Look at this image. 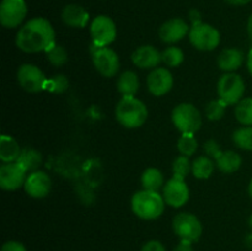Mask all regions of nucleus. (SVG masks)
<instances>
[{"label":"nucleus","mask_w":252,"mask_h":251,"mask_svg":"<svg viewBox=\"0 0 252 251\" xmlns=\"http://www.w3.org/2000/svg\"><path fill=\"white\" fill-rule=\"evenodd\" d=\"M15 43L25 53L47 52L56 44V32L48 20L33 17L20 27Z\"/></svg>","instance_id":"obj_1"},{"label":"nucleus","mask_w":252,"mask_h":251,"mask_svg":"<svg viewBox=\"0 0 252 251\" xmlns=\"http://www.w3.org/2000/svg\"><path fill=\"white\" fill-rule=\"evenodd\" d=\"M116 120L128 129L142 127L148 120V108L135 96H122L115 110Z\"/></svg>","instance_id":"obj_2"},{"label":"nucleus","mask_w":252,"mask_h":251,"mask_svg":"<svg viewBox=\"0 0 252 251\" xmlns=\"http://www.w3.org/2000/svg\"><path fill=\"white\" fill-rule=\"evenodd\" d=\"M130 204H132L133 213L138 218L144 220H154L164 213L166 203L162 194H159V192L142 189L133 194Z\"/></svg>","instance_id":"obj_3"},{"label":"nucleus","mask_w":252,"mask_h":251,"mask_svg":"<svg viewBox=\"0 0 252 251\" xmlns=\"http://www.w3.org/2000/svg\"><path fill=\"white\" fill-rule=\"evenodd\" d=\"M171 120L182 134H194L202 127V116L192 103H180L172 110Z\"/></svg>","instance_id":"obj_4"},{"label":"nucleus","mask_w":252,"mask_h":251,"mask_svg":"<svg viewBox=\"0 0 252 251\" xmlns=\"http://www.w3.org/2000/svg\"><path fill=\"white\" fill-rule=\"evenodd\" d=\"M217 93L219 98L228 106L236 105L244 98L245 83L239 74L225 73L219 78L217 84Z\"/></svg>","instance_id":"obj_5"},{"label":"nucleus","mask_w":252,"mask_h":251,"mask_svg":"<svg viewBox=\"0 0 252 251\" xmlns=\"http://www.w3.org/2000/svg\"><path fill=\"white\" fill-rule=\"evenodd\" d=\"M189 38L194 48L203 52L213 51L220 43V33L218 30L204 22L192 25L189 32Z\"/></svg>","instance_id":"obj_6"},{"label":"nucleus","mask_w":252,"mask_h":251,"mask_svg":"<svg viewBox=\"0 0 252 251\" xmlns=\"http://www.w3.org/2000/svg\"><path fill=\"white\" fill-rule=\"evenodd\" d=\"M16 78L20 86L25 91L32 94L46 90L47 81H48V79L46 78L44 73L38 66L30 63H25L20 65V68L17 69Z\"/></svg>","instance_id":"obj_7"},{"label":"nucleus","mask_w":252,"mask_h":251,"mask_svg":"<svg viewBox=\"0 0 252 251\" xmlns=\"http://www.w3.org/2000/svg\"><path fill=\"white\" fill-rule=\"evenodd\" d=\"M174 233L181 240L194 243L198 241L202 235V224L199 219L192 213H179L172 220Z\"/></svg>","instance_id":"obj_8"},{"label":"nucleus","mask_w":252,"mask_h":251,"mask_svg":"<svg viewBox=\"0 0 252 251\" xmlns=\"http://www.w3.org/2000/svg\"><path fill=\"white\" fill-rule=\"evenodd\" d=\"M90 34L96 47H108L117 37L116 24L111 17L98 15L91 21Z\"/></svg>","instance_id":"obj_9"},{"label":"nucleus","mask_w":252,"mask_h":251,"mask_svg":"<svg viewBox=\"0 0 252 251\" xmlns=\"http://www.w3.org/2000/svg\"><path fill=\"white\" fill-rule=\"evenodd\" d=\"M93 63L96 70L105 78H112L120 70L118 54L108 47H96L94 49Z\"/></svg>","instance_id":"obj_10"},{"label":"nucleus","mask_w":252,"mask_h":251,"mask_svg":"<svg viewBox=\"0 0 252 251\" xmlns=\"http://www.w3.org/2000/svg\"><path fill=\"white\" fill-rule=\"evenodd\" d=\"M27 15L25 0H2L0 4V22L6 29L20 26Z\"/></svg>","instance_id":"obj_11"},{"label":"nucleus","mask_w":252,"mask_h":251,"mask_svg":"<svg viewBox=\"0 0 252 251\" xmlns=\"http://www.w3.org/2000/svg\"><path fill=\"white\" fill-rule=\"evenodd\" d=\"M162 197L167 206L172 208H181L189 202V188L184 179L174 176L164 185Z\"/></svg>","instance_id":"obj_12"},{"label":"nucleus","mask_w":252,"mask_h":251,"mask_svg":"<svg viewBox=\"0 0 252 251\" xmlns=\"http://www.w3.org/2000/svg\"><path fill=\"white\" fill-rule=\"evenodd\" d=\"M27 172L19 162H6L0 167V187L4 191H16L24 187Z\"/></svg>","instance_id":"obj_13"},{"label":"nucleus","mask_w":252,"mask_h":251,"mask_svg":"<svg viewBox=\"0 0 252 251\" xmlns=\"http://www.w3.org/2000/svg\"><path fill=\"white\" fill-rule=\"evenodd\" d=\"M147 86L149 93L157 97L166 95L174 86V78H172L171 71L162 66L153 69L147 78Z\"/></svg>","instance_id":"obj_14"},{"label":"nucleus","mask_w":252,"mask_h":251,"mask_svg":"<svg viewBox=\"0 0 252 251\" xmlns=\"http://www.w3.org/2000/svg\"><path fill=\"white\" fill-rule=\"evenodd\" d=\"M52 188V181L49 175L46 171L37 170V171L30 172L25 181L24 189L30 197L36 199L44 198L49 194Z\"/></svg>","instance_id":"obj_15"},{"label":"nucleus","mask_w":252,"mask_h":251,"mask_svg":"<svg viewBox=\"0 0 252 251\" xmlns=\"http://www.w3.org/2000/svg\"><path fill=\"white\" fill-rule=\"evenodd\" d=\"M189 29L186 21L184 19H180V17H174V19H170L167 21H165L164 24L160 26L159 30V36L164 43L167 44H174L177 42L182 41L185 37L189 34Z\"/></svg>","instance_id":"obj_16"},{"label":"nucleus","mask_w":252,"mask_h":251,"mask_svg":"<svg viewBox=\"0 0 252 251\" xmlns=\"http://www.w3.org/2000/svg\"><path fill=\"white\" fill-rule=\"evenodd\" d=\"M132 62L135 66L140 69H155L161 63V52L158 51L154 46L144 44L135 49L132 53Z\"/></svg>","instance_id":"obj_17"},{"label":"nucleus","mask_w":252,"mask_h":251,"mask_svg":"<svg viewBox=\"0 0 252 251\" xmlns=\"http://www.w3.org/2000/svg\"><path fill=\"white\" fill-rule=\"evenodd\" d=\"M217 63L220 70L234 73L244 63V53L238 48H225L219 53Z\"/></svg>","instance_id":"obj_18"},{"label":"nucleus","mask_w":252,"mask_h":251,"mask_svg":"<svg viewBox=\"0 0 252 251\" xmlns=\"http://www.w3.org/2000/svg\"><path fill=\"white\" fill-rule=\"evenodd\" d=\"M62 20L68 26L83 29L89 22V12L80 5L69 4L62 11Z\"/></svg>","instance_id":"obj_19"},{"label":"nucleus","mask_w":252,"mask_h":251,"mask_svg":"<svg viewBox=\"0 0 252 251\" xmlns=\"http://www.w3.org/2000/svg\"><path fill=\"white\" fill-rule=\"evenodd\" d=\"M21 150L19 143L11 135L2 134L0 137V160L4 164L16 161L21 154Z\"/></svg>","instance_id":"obj_20"},{"label":"nucleus","mask_w":252,"mask_h":251,"mask_svg":"<svg viewBox=\"0 0 252 251\" xmlns=\"http://www.w3.org/2000/svg\"><path fill=\"white\" fill-rule=\"evenodd\" d=\"M117 90L122 96H135L139 90V78L132 70H127L120 75L117 80Z\"/></svg>","instance_id":"obj_21"},{"label":"nucleus","mask_w":252,"mask_h":251,"mask_svg":"<svg viewBox=\"0 0 252 251\" xmlns=\"http://www.w3.org/2000/svg\"><path fill=\"white\" fill-rule=\"evenodd\" d=\"M217 167L220 170L221 172L225 174H233V172L238 171L243 164V159L240 155L234 150H225L220 154V157L216 160Z\"/></svg>","instance_id":"obj_22"},{"label":"nucleus","mask_w":252,"mask_h":251,"mask_svg":"<svg viewBox=\"0 0 252 251\" xmlns=\"http://www.w3.org/2000/svg\"><path fill=\"white\" fill-rule=\"evenodd\" d=\"M16 162H19L26 170V172L37 171L42 164V154L38 150L32 149V148H25L21 150V154Z\"/></svg>","instance_id":"obj_23"},{"label":"nucleus","mask_w":252,"mask_h":251,"mask_svg":"<svg viewBox=\"0 0 252 251\" xmlns=\"http://www.w3.org/2000/svg\"><path fill=\"white\" fill-rule=\"evenodd\" d=\"M140 182H142L143 189L158 192L165 185L164 175L160 170L155 169V167H149L142 174Z\"/></svg>","instance_id":"obj_24"},{"label":"nucleus","mask_w":252,"mask_h":251,"mask_svg":"<svg viewBox=\"0 0 252 251\" xmlns=\"http://www.w3.org/2000/svg\"><path fill=\"white\" fill-rule=\"evenodd\" d=\"M214 167L216 165H214L213 160L207 155H202L192 162V174L196 179L206 180L212 176V174L214 172Z\"/></svg>","instance_id":"obj_25"},{"label":"nucleus","mask_w":252,"mask_h":251,"mask_svg":"<svg viewBox=\"0 0 252 251\" xmlns=\"http://www.w3.org/2000/svg\"><path fill=\"white\" fill-rule=\"evenodd\" d=\"M235 118L243 126H252V97L243 98L236 103Z\"/></svg>","instance_id":"obj_26"},{"label":"nucleus","mask_w":252,"mask_h":251,"mask_svg":"<svg viewBox=\"0 0 252 251\" xmlns=\"http://www.w3.org/2000/svg\"><path fill=\"white\" fill-rule=\"evenodd\" d=\"M185 59V54L179 47L170 46L165 48L161 52V62L165 65L170 66V68H176L180 64H182Z\"/></svg>","instance_id":"obj_27"},{"label":"nucleus","mask_w":252,"mask_h":251,"mask_svg":"<svg viewBox=\"0 0 252 251\" xmlns=\"http://www.w3.org/2000/svg\"><path fill=\"white\" fill-rule=\"evenodd\" d=\"M233 140L240 149L252 152V126H244L234 132Z\"/></svg>","instance_id":"obj_28"},{"label":"nucleus","mask_w":252,"mask_h":251,"mask_svg":"<svg viewBox=\"0 0 252 251\" xmlns=\"http://www.w3.org/2000/svg\"><path fill=\"white\" fill-rule=\"evenodd\" d=\"M177 149L181 155L192 157L198 149V142L194 134H182L177 140Z\"/></svg>","instance_id":"obj_29"},{"label":"nucleus","mask_w":252,"mask_h":251,"mask_svg":"<svg viewBox=\"0 0 252 251\" xmlns=\"http://www.w3.org/2000/svg\"><path fill=\"white\" fill-rule=\"evenodd\" d=\"M172 171L174 176L179 179H186L187 175L192 172V162L189 161V157L185 155H179L172 162Z\"/></svg>","instance_id":"obj_30"},{"label":"nucleus","mask_w":252,"mask_h":251,"mask_svg":"<svg viewBox=\"0 0 252 251\" xmlns=\"http://www.w3.org/2000/svg\"><path fill=\"white\" fill-rule=\"evenodd\" d=\"M46 53L48 62L54 66H62L68 62V52L63 46L54 44Z\"/></svg>","instance_id":"obj_31"},{"label":"nucleus","mask_w":252,"mask_h":251,"mask_svg":"<svg viewBox=\"0 0 252 251\" xmlns=\"http://www.w3.org/2000/svg\"><path fill=\"white\" fill-rule=\"evenodd\" d=\"M226 103L221 101L220 98L218 100H212L211 102L207 103L206 106V116L208 120L211 121H219L223 118L225 115L226 110Z\"/></svg>","instance_id":"obj_32"},{"label":"nucleus","mask_w":252,"mask_h":251,"mask_svg":"<svg viewBox=\"0 0 252 251\" xmlns=\"http://www.w3.org/2000/svg\"><path fill=\"white\" fill-rule=\"evenodd\" d=\"M69 88V80L65 75L63 74H57V75L52 76L47 81L46 90H48L52 94H63L68 90Z\"/></svg>","instance_id":"obj_33"},{"label":"nucleus","mask_w":252,"mask_h":251,"mask_svg":"<svg viewBox=\"0 0 252 251\" xmlns=\"http://www.w3.org/2000/svg\"><path fill=\"white\" fill-rule=\"evenodd\" d=\"M203 148H204V152H206L207 157H213L214 160L218 159V157H220L221 153H223V150L220 149L219 144L214 139L207 140V142L204 143V147Z\"/></svg>","instance_id":"obj_34"},{"label":"nucleus","mask_w":252,"mask_h":251,"mask_svg":"<svg viewBox=\"0 0 252 251\" xmlns=\"http://www.w3.org/2000/svg\"><path fill=\"white\" fill-rule=\"evenodd\" d=\"M140 251H166V250H165V246L162 245L160 241L150 240L143 245V248L140 249Z\"/></svg>","instance_id":"obj_35"},{"label":"nucleus","mask_w":252,"mask_h":251,"mask_svg":"<svg viewBox=\"0 0 252 251\" xmlns=\"http://www.w3.org/2000/svg\"><path fill=\"white\" fill-rule=\"evenodd\" d=\"M1 251H27V250L21 243H19V241L10 240V241H6V243L2 245Z\"/></svg>","instance_id":"obj_36"},{"label":"nucleus","mask_w":252,"mask_h":251,"mask_svg":"<svg viewBox=\"0 0 252 251\" xmlns=\"http://www.w3.org/2000/svg\"><path fill=\"white\" fill-rule=\"evenodd\" d=\"M174 251H193V249H192V243L186 240H181L179 245L174 249Z\"/></svg>","instance_id":"obj_37"},{"label":"nucleus","mask_w":252,"mask_h":251,"mask_svg":"<svg viewBox=\"0 0 252 251\" xmlns=\"http://www.w3.org/2000/svg\"><path fill=\"white\" fill-rule=\"evenodd\" d=\"M246 66H248V70L252 76V48L249 51L248 58H246Z\"/></svg>","instance_id":"obj_38"},{"label":"nucleus","mask_w":252,"mask_h":251,"mask_svg":"<svg viewBox=\"0 0 252 251\" xmlns=\"http://www.w3.org/2000/svg\"><path fill=\"white\" fill-rule=\"evenodd\" d=\"M225 1L231 5H245L248 2H250L251 0H225Z\"/></svg>","instance_id":"obj_39"},{"label":"nucleus","mask_w":252,"mask_h":251,"mask_svg":"<svg viewBox=\"0 0 252 251\" xmlns=\"http://www.w3.org/2000/svg\"><path fill=\"white\" fill-rule=\"evenodd\" d=\"M246 30H248V34H249V37H250V39L252 42V14L248 20V26H246Z\"/></svg>","instance_id":"obj_40"},{"label":"nucleus","mask_w":252,"mask_h":251,"mask_svg":"<svg viewBox=\"0 0 252 251\" xmlns=\"http://www.w3.org/2000/svg\"><path fill=\"white\" fill-rule=\"evenodd\" d=\"M248 192H249V196H250V197H251V199H252V180L250 181V184H249Z\"/></svg>","instance_id":"obj_41"},{"label":"nucleus","mask_w":252,"mask_h":251,"mask_svg":"<svg viewBox=\"0 0 252 251\" xmlns=\"http://www.w3.org/2000/svg\"><path fill=\"white\" fill-rule=\"evenodd\" d=\"M249 224H250V226L252 228V214L250 216V219H249Z\"/></svg>","instance_id":"obj_42"}]
</instances>
